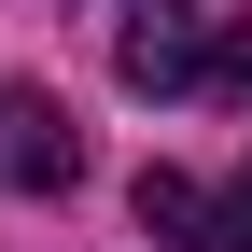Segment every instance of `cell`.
I'll list each match as a JSON object with an SVG mask.
<instances>
[{
	"label": "cell",
	"instance_id": "cell-2",
	"mask_svg": "<svg viewBox=\"0 0 252 252\" xmlns=\"http://www.w3.org/2000/svg\"><path fill=\"white\" fill-rule=\"evenodd\" d=\"M0 182L14 196H70L84 182V140H70V112L42 84H0Z\"/></svg>",
	"mask_w": 252,
	"mask_h": 252
},
{
	"label": "cell",
	"instance_id": "cell-3",
	"mask_svg": "<svg viewBox=\"0 0 252 252\" xmlns=\"http://www.w3.org/2000/svg\"><path fill=\"white\" fill-rule=\"evenodd\" d=\"M140 224H154V252H252V224L182 168H140Z\"/></svg>",
	"mask_w": 252,
	"mask_h": 252
},
{
	"label": "cell",
	"instance_id": "cell-1",
	"mask_svg": "<svg viewBox=\"0 0 252 252\" xmlns=\"http://www.w3.org/2000/svg\"><path fill=\"white\" fill-rule=\"evenodd\" d=\"M112 70L140 84V98H252V14L238 28H168L154 14V28L112 42Z\"/></svg>",
	"mask_w": 252,
	"mask_h": 252
},
{
	"label": "cell",
	"instance_id": "cell-4",
	"mask_svg": "<svg viewBox=\"0 0 252 252\" xmlns=\"http://www.w3.org/2000/svg\"><path fill=\"white\" fill-rule=\"evenodd\" d=\"M238 224H252V168H238Z\"/></svg>",
	"mask_w": 252,
	"mask_h": 252
}]
</instances>
